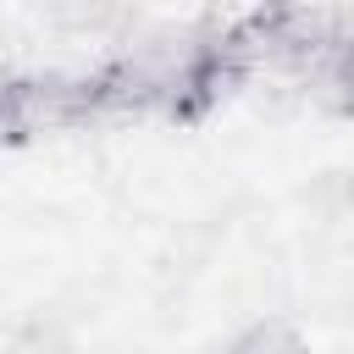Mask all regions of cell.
Returning a JSON list of instances; mask_svg holds the SVG:
<instances>
[{
	"instance_id": "cell-1",
	"label": "cell",
	"mask_w": 354,
	"mask_h": 354,
	"mask_svg": "<svg viewBox=\"0 0 354 354\" xmlns=\"http://www.w3.org/2000/svg\"><path fill=\"white\" fill-rule=\"evenodd\" d=\"M50 22L72 39H111L122 44L138 28V0H50Z\"/></svg>"
},
{
	"instance_id": "cell-2",
	"label": "cell",
	"mask_w": 354,
	"mask_h": 354,
	"mask_svg": "<svg viewBox=\"0 0 354 354\" xmlns=\"http://www.w3.org/2000/svg\"><path fill=\"white\" fill-rule=\"evenodd\" d=\"M232 354H304V326L293 315H254L227 337Z\"/></svg>"
},
{
	"instance_id": "cell-3",
	"label": "cell",
	"mask_w": 354,
	"mask_h": 354,
	"mask_svg": "<svg viewBox=\"0 0 354 354\" xmlns=\"http://www.w3.org/2000/svg\"><path fill=\"white\" fill-rule=\"evenodd\" d=\"M199 354H232V348H227V337H221V343H205Z\"/></svg>"
}]
</instances>
